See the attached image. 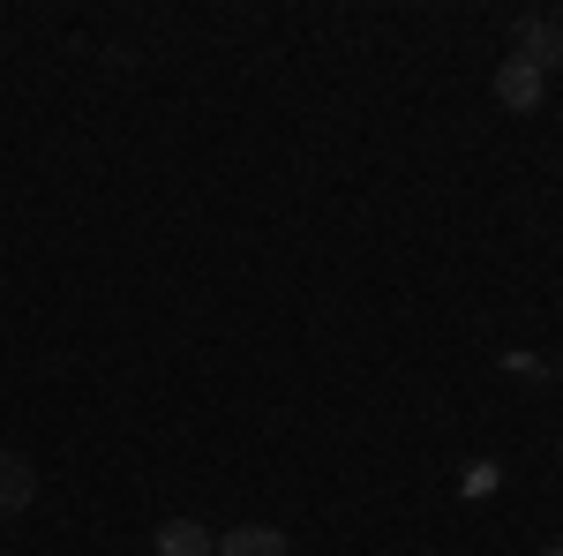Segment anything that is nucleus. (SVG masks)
Instances as JSON below:
<instances>
[{
  "mask_svg": "<svg viewBox=\"0 0 563 556\" xmlns=\"http://www.w3.org/2000/svg\"><path fill=\"white\" fill-rule=\"evenodd\" d=\"M211 549H218V534L196 526V519H166L158 526V556H211Z\"/></svg>",
  "mask_w": 563,
  "mask_h": 556,
  "instance_id": "nucleus-5",
  "label": "nucleus"
},
{
  "mask_svg": "<svg viewBox=\"0 0 563 556\" xmlns=\"http://www.w3.org/2000/svg\"><path fill=\"white\" fill-rule=\"evenodd\" d=\"M541 556H563V549H541Z\"/></svg>",
  "mask_w": 563,
  "mask_h": 556,
  "instance_id": "nucleus-6",
  "label": "nucleus"
},
{
  "mask_svg": "<svg viewBox=\"0 0 563 556\" xmlns=\"http://www.w3.org/2000/svg\"><path fill=\"white\" fill-rule=\"evenodd\" d=\"M541 98H549V76H541V68H526L519 53H511V61L496 68V106H511V113H533Z\"/></svg>",
  "mask_w": 563,
  "mask_h": 556,
  "instance_id": "nucleus-1",
  "label": "nucleus"
},
{
  "mask_svg": "<svg viewBox=\"0 0 563 556\" xmlns=\"http://www.w3.org/2000/svg\"><path fill=\"white\" fill-rule=\"evenodd\" d=\"M519 61H526V68H541V76L563 68V23H556V15H526V23H519Z\"/></svg>",
  "mask_w": 563,
  "mask_h": 556,
  "instance_id": "nucleus-2",
  "label": "nucleus"
},
{
  "mask_svg": "<svg viewBox=\"0 0 563 556\" xmlns=\"http://www.w3.org/2000/svg\"><path fill=\"white\" fill-rule=\"evenodd\" d=\"M31 489H38V473H31V459L0 444V519H8V512H23V504H31Z\"/></svg>",
  "mask_w": 563,
  "mask_h": 556,
  "instance_id": "nucleus-3",
  "label": "nucleus"
},
{
  "mask_svg": "<svg viewBox=\"0 0 563 556\" xmlns=\"http://www.w3.org/2000/svg\"><path fill=\"white\" fill-rule=\"evenodd\" d=\"M211 556H294V549H286L278 526H233V534H218Z\"/></svg>",
  "mask_w": 563,
  "mask_h": 556,
  "instance_id": "nucleus-4",
  "label": "nucleus"
}]
</instances>
